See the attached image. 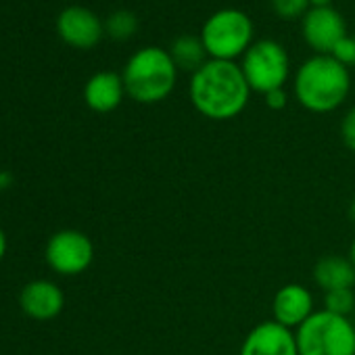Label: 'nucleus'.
Masks as SVG:
<instances>
[{"label": "nucleus", "instance_id": "obj_3", "mask_svg": "<svg viewBox=\"0 0 355 355\" xmlns=\"http://www.w3.org/2000/svg\"><path fill=\"white\" fill-rule=\"evenodd\" d=\"M178 73L180 69L175 67L167 49L144 46L128 59L121 78L125 94L132 101L140 105H157L173 92Z\"/></svg>", "mask_w": 355, "mask_h": 355}, {"label": "nucleus", "instance_id": "obj_11", "mask_svg": "<svg viewBox=\"0 0 355 355\" xmlns=\"http://www.w3.org/2000/svg\"><path fill=\"white\" fill-rule=\"evenodd\" d=\"M313 295L307 286L291 282L276 291L272 299V320L297 330L313 313Z\"/></svg>", "mask_w": 355, "mask_h": 355}, {"label": "nucleus", "instance_id": "obj_19", "mask_svg": "<svg viewBox=\"0 0 355 355\" xmlns=\"http://www.w3.org/2000/svg\"><path fill=\"white\" fill-rule=\"evenodd\" d=\"M332 57L336 61H340L345 67H355V34L353 36H347L338 42V46L332 51Z\"/></svg>", "mask_w": 355, "mask_h": 355}, {"label": "nucleus", "instance_id": "obj_22", "mask_svg": "<svg viewBox=\"0 0 355 355\" xmlns=\"http://www.w3.org/2000/svg\"><path fill=\"white\" fill-rule=\"evenodd\" d=\"M5 253H7V236H5V230L0 228V259L5 257Z\"/></svg>", "mask_w": 355, "mask_h": 355}, {"label": "nucleus", "instance_id": "obj_20", "mask_svg": "<svg viewBox=\"0 0 355 355\" xmlns=\"http://www.w3.org/2000/svg\"><path fill=\"white\" fill-rule=\"evenodd\" d=\"M340 138H343V144L351 153H355V105L345 113L340 121Z\"/></svg>", "mask_w": 355, "mask_h": 355}, {"label": "nucleus", "instance_id": "obj_5", "mask_svg": "<svg viewBox=\"0 0 355 355\" xmlns=\"http://www.w3.org/2000/svg\"><path fill=\"white\" fill-rule=\"evenodd\" d=\"M299 355H355V326L326 309L313 311L297 330Z\"/></svg>", "mask_w": 355, "mask_h": 355}, {"label": "nucleus", "instance_id": "obj_21", "mask_svg": "<svg viewBox=\"0 0 355 355\" xmlns=\"http://www.w3.org/2000/svg\"><path fill=\"white\" fill-rule=\"evenodd\" d=\"M263 101H266V105H268L272 111H282V109L286 107V103H288V94H286L284 88H278V90L268 92V94L263 96Z\"/></svg>", "mask_w": 355, "mask_h": 355}, {"label": "nucleus", "instance_id": "obj_8", "mask_svg": "<svg viewBox=\"0 0 355 355\" xmlns=\"http://www.w3.org/2000/svg\"><path fill=\"white\" fill-rule=\"evenodd\" d=\"M301 36L315 55H332L347 38V21L334 7H309L301 17Z\"/></svg>", "mask_w": 355, "mask_h": 355}, {"label": "nucleus", "instance_id": "obj_7", "mask_svg": "<svg viewBox=\"0 0 355 355\" xmlns=\"http://www.w3.org/2000/svg\"><path fill=\"white\" fill-rule=\"evenodd\" d=\"M46 263L61 276L84 274L94 261V245L80 230H59L51 236L44 251Z\"/></svg>", "mask_w": 355, "mask_h": 355}, {"label": "nucleus", "instance_id": "obj_18", "mask_svg": "<svg viewBox=\"0 0 355 355\" xmlns=\"http://www.w3.org/2000/svg\"><path fill=\"white\" fill-rule=\"evenodd\" d=\"M270 5L282 19H299L309 11V0H270Z\"/></svg>", "mask_w": 355, "mask_h": 355}, {"label": "nucleus", "instance_id": "obj_23", "mask_svg": "<svg viewBox=\"0 0 355 355\" xmlns=\"http://www.w3.org/2000/svg\"><path fill=\"white\" fill-rule=\"evenodd\" d=\"M309 7H332V0H309Z\"/></svg>", "mask_w": 355, "mask_h": 355}, {"label": "nucleus", "instance_id": "obj_14", "mask_svg": "<svg viewBox=\"0 0 355 355\" xmlns=\"http://www.w3.org/2000/svg\"><path fill=\"white\" fill-rule=\"evenodd\" d=\"M313 282L324 293L338 288H353L355 284V268L349 257L326 255L313 266Z\"/></svg>", "mask_w": 355, "mask_h": 355}, {"label": "nucleus", "instance_id": "obj_1", "mask_svg": "<svg viewBox=\"0 0 355 355\" xmlns=\"http://www.w3.org/2000/svg\"><path fill=\"white\" fill-rule=\"evenodd\" d=\"M189 96L203 117L211 121H228L245 111L251 88L236 61L209 59L191 76Z\"/></svg>", "mask_w": 355, "mask_h": 355}, {"label": "nucleus", "instance_id": "obj_12", "mask_svg": "<svg viewBox=\"0 0 355 355\" xmlns=\"http://www.w3.org/2000/svg\"><path fill=\"white\" fill-rule=\"evenodd\" d=\"M19 305L30 318L46 322L63 311L65 295L51 280H32L24 286L19 295Z\"/></svg>", "mask_w": 355, "mask_h": 355}, {"label": "nucleus", "instance_id": "obj_2", "mask_svg": "<svg viewBox=\"0 0 355 355\" xmlns=\"http://www.w3.org/2000/svg\"><path fill=\"white\" fill-rule=\"evenodd\" d=\"M351 92V71L332 55H313L299 65L293 78V94L309 113L336 111Z\"/></svg>", "mask_w": 355, "mask_h": 355}, {"label": "nucleus", "instance_id": "obj_16", "mask_svg": "<svg viewBox=\"0 0 355 355\" xmlns=\"http://www.w3.org/2000/svg\"><path fill=\"white\" fill-rule=\"evenodd\" d=\"M105 32L113 38V40H128L138 32V19L132 11H115L107 17L105 21Z\"/></svg>", "mask_w": 355, "mask_h": 355}, {"label": "nucleus", "instance_id": "obj_9", "mask_svg": "<svg viewBox=\"0 0 355 355\" xmlns=\"http://www.w3.org/2000/svg\"><path fill=\"white\" fill-rule=\"evenodd\" d=\"M239 355H299L295 330L274 320L259 322L243 338Z\"/></svg>", "mask_w": 355, "mask_h": 355}, {"label": "nucleus", "instance_id": "obj_4", "mask_svg": "<svg viewBox=\"0 0 355 355\" xmlns=\"http://www.w3.org/2000/svg\"><path fill=\"white\" fill-rule=\"evenodd\" d=\"M199 36L209 59L236 61L255 42V26L241 9H220L205 19Z\"/></svg>", "mask_w": 355, "mask_h": 355}, {"label": "nucleus", "instance_id": "obj_17", "mask_svg": "<svg viewBox=\"0 0 355 355\" xmlns=\"http://www.w3.org/2000/svg\"><path fill=\"white\" fill-rule=\"evenodd\" d=\"M324 309L336 315L349 318L355 309V293L353 288H338L324 293Z\"/></svg>", "mask_w": 355, "mask_h": 355}, {"label": "nucleus", "instance_id": "obj_10", "mask_svg": "<svg viewBox=\"0 0 355 355\" xmlns=\"http://www.w3.org/2000/svg\"><path fill=\"white\" fill-rule=\"evenodd\" d=\"M59 36L73 49H92L105 34V24L86 7H67L57 19Z\"/></svg>", "mask_w": 355, "mask_h": 355}, {"label": "nucleus", "instance_id": "obj_15", "mask_svg": "<svg viewBox=\"0 0 355 355\" xmlns=\"http://www.w3.org/2000/svg\"><path fill=\"white\" fill-rule=\"evenodd\" d=\"M167 51H169L175 67L180 69V71H191V76L209 61V55H207V51L203 46L201 36H193V34L178 36L169 44Z\"/></svg>", "mask_w": 355, "mask_h": 355}, {"label": "nucleus", "instance_id": "obj_6", "mask_svg": "<svg viewBox=\"0 0 355 355\" xmlns=\"http://www.w3.org/2000/svg\"><path fill=\"white\" fill-rule=\"evenodd\" d=\"M239 65L251 92H257L261 96L272 90L284 88L291 78V57L286 49L272 38L255 40L241 57Z\"/></svg>", "mask_w": 355, "mask_h": 355}, {"label": "nucleus", "instance_id": "obj_24", "mask_svg": "<svg viewBox=\"0 0 355 355\" xmlns=\"http://www.w3.org/2000/svg\"><path fill=\"white\" fill-rule=\"evenodd\" d=\"M349 259H351V263H353V268H355V239H353V243H351V247H349V255H347Z\"/></svg>", "mask_w": 355, "mask_h": 355}, {"label": "nucleus", "instance_id": "obj_13", "mask_svg": "<svg viewBox=\"0 0 355 355\" xmlns=\"http://www.w3.org/2000/svg\"><path fill=\"white\" fill-rule=\"evenodd\" d=\"M125 96V86L121 73L98 71L84 86V101L96 113L115 111Z\"/></svg>", "mask_w": 355, "mask_h": 355}, {"label": "nucleus", "instance_id": "obj_25", "mask_svg": "<svg viewBox=\"0 0 355 355\" xmlns=\"http://www.w3.org/2000/svg\"><path fill=\"white\" fill-rule=\"evenodd\" d=\"M349 218H351V222L355 224V197H353V201L349 203Z\"/></svg>", "mask_w": 355, "mask_h": 355}]
</instances>
